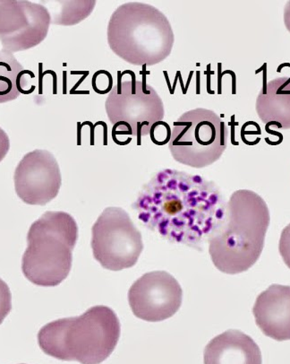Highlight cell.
I'll return each mask as SVG.
<instances>
[{
    "label": "cell",
    "mask_w": 290,
    "mask_h": 364,
    "mask_svg": "<svg viewBox=\"0 0 290 364\" xmlns=\"http://www.w3.org/2000/svg\"><path fill=\"white\" fill-rule=\"evenodd\" d=\"M226 207L214 182L172 169L157 173L133 204L146 228L170 242L200 252L223 219Z\"/></svg>",
    "instance_id": "1"
},
{
    "label": "cell",
    "mask_w": 290,
    "mask_h": 364,
    "mask_svg": "<svg viewBox=\"0 0 290 364\" xmlns=\"http://www.w3.org/2000/svg\"><path fill=\"white\" fill-rule=\"evenodd\" d=\"M269 221L268 205L260 196L247 190L234 192L208 240L215 267L228 274L250 269L264 250Z\"/></svg>",
    "instance_id": "2"
},
{
    "label": "cell",
    "mask_w": 290,
    "mask_h": 364,
    "mask_svg": "<svg viewBox=\"0 0 290 364\" xmlns=\"http://www.w3.org/2000/svg\"><path fill=\"white\" fill-rule=\"evenodd\" d=\"M121 322L110 307L94 306L78 317L57 319L38 333L40 348L64 362L101 364L121 338Z\"/></svg>",
    "instance_id": "3"
},
{
    "label": "cell",
    "mask_w": 290,
    "mask_h": 364,
    "mask_svg": "<svg viewBox=\"0 0 290 364\" xmlns=\"http://www.w3.org/2000/svg\"><path fill=\"white\" fill-rule=\"evenodd\" d=\"M108 43L113 53L134 66H155L172 53L175 36L167 16L141 2L119 6L108 22Z\"/></svg>",
    "instance_id": "4"
},
{
    "label": "cell",
    "mask_w": 290,
    "mask_h": 364,
    "mask_svg": "<svg viewBox=\"0 0 290 364\" xmlns=\"http://www.w3.org/2000/svg\"><path fill=\"white\" fill-rule=\"evenodd\" d=\"M77 239L78 226L73 216L62 211L46 212L27 233L23 276L35 286H59L70 273Z\"/></svg>",
    "instance_id": "5"
},
{
    "label": "cell",
    "mask_w": 290,
    "mask_h": 364,
    "mask_svg": "<svg viewBox=\"0 0 290 364\" xmlns=\"http://www.w3.org/2000/svg\"><path fill=\"white\" fill-rule=\"evenodd\" d=\"M228 137L227 126L216 112L197 108L184 113L173 123L169 149L177 163L202 169L223 156Z\"/></svg>",
    "instance_id": "6"
},
{
    "label": "cell",
    "mask_w": 290,
    "mask_h": 364,
    "mask_svg": "<svg viewBox=\"0 0 290 364\" xmlns=\"http://www.w3.org/2000/svg\"><path fill=\"white\" fill-rule=\"evenodd\" d=\"M94 259L105 269H130L143 250L141 232L121 208H106L91 228Z\"/></svg>",
    "instance_id": "7"
},
{
    "label": "cell",
    "mask_w": 290,
    "mask_h": 364,
    "mask_svg": "<svg viewBox=\"0 0 290 364\" xmlns=\"http://www.w3.org/2000/svg\"><path fill=\"white\" fill-rule=\"evenodd\" d=\"M106 112L112 125L118 122L128 123L133 130V136L150 135L152 127L162 122L165 115L164 105L155 89L146 81H121L114 85L105 102Z\"/></svg>",
    "instance_id": "8"
},
{
    "label": "cell",
    "mask_w": 290,
    "mask_h": 364,
    "mask_svg": "<svg viewBox=\"0 0 290 364\" xmlns=\"http://www.w3.org/2000/svg\"><path fill=\"white\" fill-rule=\"evenodd\" d=\"M51 16L45 6L23 0H0V43L9 53L32 49L45 40Z\"/></svg>",
    "instance_id": "9"
},
{
    "label": "cell",
    "mask_w": 290,
    "mask_h": 364,
    "mask_svg": "<svg viewBox=\"0 0 290 364\" xmlns=\"http://www.w3.org/2000/svg\"><path fill=\"white\" fill-rule=\"evenodd\" d=\"M179 282L165 271H153L136 280L128 291V302L136 318L160 322L172 318L182 304Z\"/></svg>",
    "instance_id": "10"
},
{
    "label": "cell",
    "mask_w": 290,
    "mask_h": 364,
    "mask_svg": "<svg viewBox=\"0 0 290 364\" xmlns=\"http://www.w3.org/2000/svg\"><path fill=\"white\" fill-rule=\"evenodd\" d=\"M15 188L27 205H45L57 198L62 183L59 164L47 150H34L23 156L16 167Z\"/></svg>",
    "instance_id": "11"
},
{
    "label": "cell",
    "mask_w": 290,
    "mask_h": 364,
    "mask_svg": "<svg viewBox=\"0 0 290 364\" xmlns=\"http://www.w3.org/2000/svg\"><path fill=\"white\" fill-rule=\"evenodd\" d=\"M255 323L266 336L290 340V287L272 284L258 295L252 308Z\"/></svg>",
    "instance_id": "12"
},
{
    "label": "cell",
    "mask_w": 290,
    "mask_h": 364,
    "mask_svg": "<svg viewBox=\"0 0 290 364\" xmlns=\"http://www.w3.org/2000/svg\"><path fill=\"white\" fill-rule=\"evenodd\" d=\"M204 364H262L255 340L240 331L230 329L211 339L203 352Z\"/></svg>",
    "instance_id": "13"
},
{
    "label": "cell",
    "mask_w": 290,
    "mask_h": 364,
    "mask_svg": "<svg viewBox=\"0 0 290 364\" xmlns=\"http://www.w3.org/2000/svg\"><path fill=\"white\" fill-rule=\"evenodd\" d=\"M255 108L265 124L290 129V77L275 78L264 85L257 96Z\"/></svg>",
    "instance_id": "14"
},
{
    "label": "cell",
    "mask_w": 290,
    "mask_h": 364,
    "mask_svg": "<svg viewBox=\"0 0 290 364\" xmlns=\"http://www.w3.org/2000/svg\"><path fill=\"white\" fill-rule=\"evenodd\" d=\"M25 70L13 53L0 50V104L13 101L25 90Z\"/></svg>",
    "instance_id": "15"
},
{
    "label": "cell",
    "mask_w": 290,
    "mask_h": 364,
    "mask_svg": "<svg viewBox=\"0 0 290 364\" xmlns=\"http://www.w3.org/2000/svg\"><path fill=\"white\" fill-rule=\"evenodd\" d=\"M60 12L54 14L51 23L60 26L76 25L93 12L95 1H60Z\"/></svg>",
    "instance_id": "16"
},
{
    "label": "cell",
    "mask_w": 290,
    "mask_h": 364,
    "mask_svg": "<svg viewBox=\"0 0 290 364\" xmlns=\"http://www.w3.org/2000/svg\"><path fill=\"white\" fill-rule=\"evenodd\" d=\"M172 129L170 128L168 123L162 120V122H156L152 127L150 135H151L153 144L157 146H164L169 143L170 139H172Z\"/></svg>",
    "instance_id": "17"
},
{
    "label": "cell",
    "mask_w": 290,
    "mask_h": 364,
    "mask_svg": "<svg viewBox=\"0 0 290 364\" xmlns=\"http://www.w3.org/2000/svg\"><path fill=\"white\" fill-rule=\"evenodd\" d=\"M94 90L99 95H106L113 89V77L110 72L99 70L94 75Z\"/></svg>",
    "instance_id": "18"
},
{
    "label": "cell",
    "mask_w": 290,
    "mask_h": 364,
    "mask_svg": "<svg viewBox=\"0 0 290 364\" xmlns=\"http://www.w3.org/2000/svg\"><path fill=\"white\" fill-rule=\"evenodd\" d=\"M12 310V294L6 282L0 278V325Z\"/></svg>",
    "instance_id": "19"
},
{
    "label": "cell",
    "mask_w": 290,
    "mask_h": 364,
    "mask_svg": "<svg viewBox=\"0 0 290 364\" xmlns=\"http://www.w3.org/2000/svg\"><path fill=\"white\" fill-rule=\"evenodd\" d=\"M279 250L283 261L290 269V224L283 229L279 239Z\"/></svg>",
    "instance_id": "20"
},
{
    "label": "cell",
    "mask_w": 290,
    "mask_h": 364,
    "mask_svg": "<svg viewBox=\"0 0 290 364\" xmlns=\"http://www.w3.org/2000/svg\"><path fill=\"white\" fill-rule=\"evenodd\" d=\"M10 149L9 137L6 133L0 128V163L8 154Z\"/></svg>",
    "instance_id": "21"
},
{
    "label": "cell",
    "mask_w": 290,
    "mask_h": 364,
    "mask_svg": "<svg viewBox=\"0 0 290 364\" xmlns=\"http://www.w3.org/2000/svg\"><path fill=\"white\" fill-rule=\"evenodd\" d=\"M284 23L286 30L290 33V1L286 2L284 9Z\"/></svg>",
    "instance_id": "22"
},
{
    "label": "cell",
    "mask_w": 290,
    "mask_h": 364,
    "mask_svg": "<svg viewBox=\"0 0 290 364\" xmlns=\"http://www.w3.org/2000/svg\"><path fill=\"white\" fill-rule=\"evenodd\" d=\"M22 364H25V363H22Z\"/></svg>",
    "instance_id": "23"
}]
</instances>
